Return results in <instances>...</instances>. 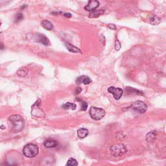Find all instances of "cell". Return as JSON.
<instances>
[{
    "mask_svg": "<svg viewBox=\"0 0 166 166\" xmlns=\"http://www.w3.org/2000/svg\"><path fill=\"white\" fill-rule=\"evenodd\" d=\"M161 22V18L155 15H152L150 17V23L152 25H156Z\"/></svg>",
    "mask_w": 166,
    "mask_h": 166,
    "instance_id": "15",
    "label": "cell"
},
{
    "mask_svg": "<svg viewBox=\"0 0 166 166\" xmlns=\"http://www.w3.org/2000/svg\"><path fill=\"white\" fill-rule=\"evenodd\" d=\"M27 73H28L27 69L25 67H23L19 69L17 72V74L18 76H20V77H24L27 75Z\"/></svg>",
    "mask_w": 166,
    "mask_h": 166,
    "instance_id": "17",
    "label": "cell"
},
{
    "mask_svg": "<svg viewBox=\"0 0 166 166\" xmlns=\"http://www.w3.org/2000/svg\"><path fill=\"white\" fill-rule=\"evenodd\" d=\"M41 24L42 25V27L47 30L49 31H52L53 29V25L49 22V20H44L42 21Z\"/></svg>",
    "mask_w": 166,
    "mask_h": 166,
    "instance_id": "12",
    "label": "cell"
},
{
    "mask_svg": "<svg viewBox=\"0 0 166 166\" xmlns=\"http://www.w3.org/2000/svg\"><path fill=\"white\" fill-rule=\"evenodd\" d=\"M66 46L67 47V49L70 51L71 53H81V51H80V49L79 48H77V47H75L73 45L69 44V43H66Z\"/></svg>",
    "mask_w": 166,
    "mask_h": 166,
    "instance_id": "13",
    "label": "cell"
},
{
    "mask_svg": "<svg viewBox=\"0 0 166 166\" xmlns=\"http://www.w3.org/2000/svg\"><path fill=\"white\" fill-rule=\"evenodd\" d=\"M108 92L112 94L114 96V98L116 100H119L122 98L123 91L120 88H116L114 86H110L108 88Z\"/></svg>",
    "mask_w": 166,
    "mask_h": 166,
    "instance_id": "6",
    "label": "cell"
},
{
    "mask_svg": "<svg viewBox=\"0 0 166 166\" xmlns=\"http://www.w3.org/2000/svg\"><path fill=\"white\" fill-rule=\"evenodd\" d=\"M108 27L110 28V29H112V30H116V27L114 24H112V23H110V24H108Z\"/></svg>",
    "mask_w": 166,
    "mask_h": 166,
    "instance_id": "23",
    "label": "cell"
},
{
    "mask_svg": "<svg viewBox=\"0 0 166 166\" xmlns=\"http://www.w3.org/2000/svg\"><path fill=\"white\" fill-rule=\"evenodd\" d=\"M23 14L19 13L15 16V22L16 23H18L19 22H20V21H22L23 20Z\"/></svg>",
    "mask_w": 166,
    "mask_h": 166,
    "instance_id": "21",
    "label": "cell"
},
{
    "mask_svg": "<svg viewBox=\"0 0 166 166\" xmlns=\"http://www.w3.org/2000/svg\"><path fill=\"white\" fill-rule=\"evenodd\" d=\"M82 91V90L80 88H77V89H76V91H75V94H80V92H81Z\"/></svg>",
    "mask_w": 166,
    "mask_h": 166,
    "instance_id": "25",
    "label": "cell"
},
{
    "mask_svg": "<svg viewBox=\"0 0 166 166\" xmlns=\"http://www.w3.org/2000/svg\"><path fill=\"white\" fill-rule=\"evenodd\" d=\"M76 82L78 84H88L92 82V80L88 76L86 75H82L80 77H78L77 80H76Z\"/></svg>",
    "mask_w": 166,
    "mask_h": 166,
    "instance_id": "9",
    "label": "cell"
},
{
    "mask_svg": "<svg viewBox=\"0 0 166 166\" xmlns=\"http://www.w3.org/2000/svg\"><path fill=\"white\" fill-rule=\"evenodd\" d=\"M2 166H16V164H11L8 162H5L2 164Z\"/></svg>",
    "mask_w": 166,
    "mask_h": 166,
    "instance_id": "24",
    "label": "cell"
},
{
    "mask_svg": "<svg viewBox=\"0 0 166 166\" xmlns=\"http://www.w3.org/2000/svg\"><path fill=\"white\" fill-rule=\"evenodd\" d=\"M89 114L92 119H94V120H100L104 118V116L106 114V112L105 110L103 108L92 106L90 109Z\"/></svg>",
    "mask_w": 166,
    "mask_h": 166,
    "instance_id": "3",
    "label": "cell"
},
{
    "mask_svg": "<svg viewBox=\"0 0 166 166\" xmlns=\"http://www.w3.org/2000/svg\"><path fill=\"white\" fill-rule=\"evenodd\" d=\"M132 109L139 113H145L147 110V105L145 103L141 101H137L130 106Z\"/></svg>",
    "mask_w": 166,
    "mask_h": 166,
    "instance_id": "5",
    "label": "cell"
},
{
    "mask_svg": "<svg viewBox=\"0 0 166 166\" xmlns=\"http://www.w3.org/2000/svg\"><path fill=\"white\" fill-rule=\"evenodd\" d=\"M76 100L78 101L81 102V110L82 111H86L87 108H88V104H87L86 102L84 101H83V100H81V99H80L79 98V99L77 98V99H76Z\"/></svg>",
    "mask_w": 166,
    "mask_h": 166,
    "instance_id": "20",
    "label": "cell"
},
{
    "mask_svg": "<svg viewBox=\"0 0 166 166\" xmlns=\"http://www.w3.org/2000/svg\"><path fill=\"white\" fill-rule=\"evenodd\" d=\"M39 147L33 143L27 144L23 149V155L28 158L35 157L39 154Z\"/></svg>",
    "mask_w": 166,
    "mask_h": 166,
    "instance_id": "2",
    "label": "cell"
},
{
    "mask_svg": "<svg viewBox=\"0 0 166 166\" xmlns=\"http://www.w3.org/2000/svg\"><path fill=\"white\" fill-rule=\"evenodd\" d=\"M9 121L13 125V129L15 132L21 131L24 127V120L20 115H13L9 118Z\"/></svg>",
    "mask_w": 166,
    "mask_h": 166,
    "instance_id": "1",
    "label": "cell"
},
{
    "mask_svg": "<svg viewBox=\"0 0 166 166\" xmlns=\"http://www.w3.org/2000/svg\"><path fill=\"white\" fill-rule=\"evenodd\" d=\"M115 48L116 51H119L121 49V44L117 39H116V41L115 42Z\"/></svg>",
    "mask_w": 166,
    "mask_h": 166,
    "instance_id": "22",
    "label": "cell"
},
{
    "mask_svg": "<svg viewBox=\"0 0 166 166\" xmlns=\"http://www.w3.org/2000/svg\"><path fill=\"white\" fill-rule=\"evenodd\" d=\"M5 48L4 45L2 43H0V49H3Z\"/></svg>",
    "mask_w": 166,
    "mask_h": 166,
    "instance_id": "27",
    "label": "cell"
},
{
    "mask_svg": "<svg viewBox=\"0 0 166 166\" xmlns=\"http://www.w3.org/2000/svg\"><path fill=\"white\" fill-rule=\"evenodd\" d=\"M64 109L65 110H68V109H71V110H75L77 108V105H75L74 103H66L64 104L62 106Z\"/></svg>",
    "mask_w": 166,
    "mask_h": 166,
    "instance_id": "18",
    "label": "cell"
},
{
    "mask_svg": "<svg viewBox=\"0 0 166 166\" xmlns=\"http://www.w3.org/2000/svg\"><path fill=\"white\" fill-rule=\"evenodd\" d=\"M88 134H89L88 130L84 129V128L79 129L77 131V135L80 138H84V137H86L88 135Z\"/></svg>",
    "mask_w": 166,
    "mask_h": 166,
    "instance_id": "11",
    "label": "cell"
},
{
    "mask_svg": "<svg viewBox=\"0 0 166 166\" xmlns=\"http://www.w3.org/2000/svg\"><path fill=\"white\" fill-rule=\"evenodd\" d=\"M64 16L65 17H66V18H71V17H72V15H71L70 13H65L64 15Z\"/></svg>",
    "mask_w": 166,
    "mask_h": 166,
    "instance_id": "26",
    "label": "cell"
},
{
    "mask_svg": "<svg viewBox=\"0 0 166 166\" xmlns=\"http://www.w3.org/2000/svg\"><path fill=\"white\" fill-rule=\"evenodd\" d=\"M105 13V11L104 10H99V11H94L89 15V18H98L99 16L103 15Z\"/></svg>",
    "mask_w": 166,
    "mask_h": 166,
    "instance_id": "14",
    "label": "cell"
},
{
    "mask_svg": "<svg viewBox=\"0 0 166 166\" xmlns=\"http://www.w3.org/2000/svg\"><path fill=\"white\" fill-rule=\"evenodd\" d=\"M78 162L75 159L71 158L68 160V162L66 163V166H77Z\"/></svg>",
    "mask_w": 166,
    "mask_h": 166,
    "instance_id": "19",
    "label": "cell"
},
{
    "mask_svg": "<svg viewBox=\"0 0 166 166\" xmlns=\"http://www.w3.org/2000/svg\"><path fill=\"white\" fill-rule=\"evenodd\" d=\"M1 25V22H0V25Z\"/></svg>",
    "mask_w": 166,
    "mask_h": 166,
    "instance_id": "28",
    "label": "cell"
},
{
    "mask_svg": "<svg viewBox=\"0 0 166 166\" xmlns=\"http://www.w3.org/2000/svg\"><path fill=\"white\" fill-rule=\"evenodd\" d=\"M100 3L97 0H92V1H90L87 5L85 6L84 9L87 11L89 12H93L96 11V9L99 6Z\"/></svg>",
    "mask_w": 166,
    "mask_h": 166,
    "instance_id": "7",
    "label": "cell"
},
{
    "mask_svg": "<svg viewBox=\"0 0 166 166\" xmlns=\"http://www.w3.org/2000/svg\"><path fill=\"white\" fill-rule=\"evenodd\" d=\"M127 148L125 145L119 143L113 145L110 149V153L114 156H121L127 153Z\"/></svg>",
    "mask_w": 166,
    "mask_h": 166,
    "instance_id": "4",
    "label": "cell"
},
{
    "mask_svg": "<svg viewBox=\"0 0 166 166\" xmlns=\"http://www.w3.org/2000/svg\"><path fill=\"white\" fill-rule=\"evenodd\" d=\"M35 41L39 42L40 44H44L45 46H48L49 44V40L46 36H44L43 35L37 34L36 36L35 37Z\"/></svg>",
    "mask_w": 166,
    "mask_h": 166,
    "instance_id": "8",
    "label": "cell"
},
{
    "mask_svg": "<svg viewBox=\"0 0 166 166\" xmlns=\"http://www.w3.org/2000/svg\"><path fill=\"white\" fill-rule=\"evenodd\" d=\"M44 145L47 148H53L56 147L58 145V142L56 140H54V139H46V140L44 141Z\"/></svg>",
    "mask_w": 166,
    "mask_h": 166,
    "instance_id": "10",
    "label": "cell"
},
{
    "mask_svg": "<svg viewBox=\"0 0 166 166\" xmlns=\"http://www.w3.org/2000/svg\"><path fill=\"white\" fill-rule=\"evenodd\" d=\"M156 135V132L155 131V130L151 131L150 132H149V133L147 134V136L145 137L146 140L149 142L153 141L154 139H155Z\"/></svg>",
    "mask_w": 166,
    "mask_h": 166,
    "instance_id": "16",
    "label": "cell"
}]
</instances>
